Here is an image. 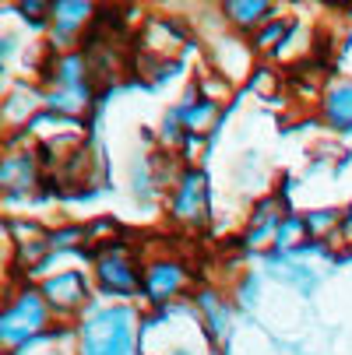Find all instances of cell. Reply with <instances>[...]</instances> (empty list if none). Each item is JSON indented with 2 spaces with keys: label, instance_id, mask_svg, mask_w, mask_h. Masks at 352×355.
Here are the masks:
<instances>
[{
  "label": "cell",
  "instance_id": "6da1fadb",
  "mask_svg": "<svg viewBox=\"0 0 352 355\" xmlns=\"http://www.w3.org/2000/svg\"><path fill=\"white\" fill-rule=\"evenodd\" d=\"M81 355H134V313L103 310L81 331Z\"/></svg>",
  "mask_w": 352,
  "mask_h": 355
},
{
  "label": "cell",
  "instance_id": "7a4b0ae2",
  "mask_svg": "<svg viewBox=\"0 0 352 355\" xmlns=\"http://www.w3.org/2000/svg\"><path fill=\"white\" fill-rule=\"evenodd\" d=\"M46 324V306L32 292L15 302V310L4 317V341H25Z\"/></svg>",
  "mask_w": 352,
  "mask_h": 355
},
{
  "label": "cell",
  "instance_id": "3957f363",
  "mask_svg": "<svg viewBox=\"0 0 352 355\" xmlns=\"http://www.w3.org/2000/svg\"><path fill=\"white\" fill-rule=\"evenodd\" d=\"M324 113L328 120L338 127V130H349L352 127V81H342L328 92V103H324Z\"/></svg>",
  "mask_w": 352,
  "mask_h": 355
},
{
  "label": "cell",
  "instance_id": "277c9868",
  "mask_svg": "<svg viewBox=\"0 0 352 355\" xmlns=\"http://www.w3.org/2000/svg\"><path fill=\"white\" fill-rule=\"evenodd\" d=\"M81 295H85V285H81V278L74 271L60 275L53 282H46V299L53 302V306H78Z\"/></svg>",
  "mask_w": 352,
  "mask_h": 355
},
{
  "label": "cell",
  "instance_id": "5b68a950",
  "mask_svg": "<svg viewBox=\"0 0 352 355\" xmlns=\"http://www.w3.org/2000/svg\"><path fill=\"white\" fill-rule=\"evenodd\" d=\"M99 278H103V285L113 288V292H131L134 282H137L134 268L124 257H106L103 264H99Z\"/></svg>",
  "mask_w": 352,
  "mask_h": 355
},
{
  "label": "cell",
  "instance_id": "8992f818",
  "mask_svg": "<svg viewBox=\"0 0 352 355\" xmlns=\"http://www.w3.org/2000/svg\"><path fill=\"white\" fill-rule=\"evenodd\" d=\"M180 282H183V275H180L176 264H156L152 271H148L144 288H148V295H152V299H169L180 288Z\"/></svg>",
  "mask_w": 352,
  "mask_h": 355
},
{
  "label": "cell",
  "instance_id": "52a82bcc",
  "mask_svg": "<svg viewBox=\"0 0 352 355\" xmlns=\"http://www.w3.org/2000/svg\"><path fill=\"white\" fill-rule=\"evenodd\" d=\"M201 208H205V183H201V176H187L183 193L176 200V215H201Z\"/></svg>",
  "mask_w": 352,
  "mask_h": 355
},
{
  "label": "cell",
  "instance_id": "ba28073f",
  "mask_svg": "<svg viewBox=\"0 0 352 355\" xmlns=\"http://www.w3.org/2000/svg\"><path fill=\"white\" fill-rule=\"evenodd\" d=\"M229 11H233L236 21H258L268 8H265V4H229Z\"/></svg>",
  "mask_w": 352,
  "mask_h": 355
},
{
  "label": "cell",
  "instance_id": "9c48e42d",
  "mask_svg": "<svg viewBox=\"0 0 352 355\" xmlns=\"http://www.w3.org/2000/svg\"><path fill=\"white\" fill-rule=\"evenodd\" d=\"M345 229H349V232H352V215H349V225H345Z\"/></svg>",
  "mask_w": 352,
  "mask_h": 355
}]
</instances>
